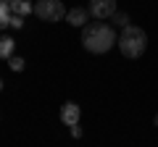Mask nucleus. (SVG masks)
Returning a JSON list of instances; mask_svg holds the SVG:
<instances>
[{"mask_svg":"<svg viewBox=\"0 0 158 147\" xmlns=\"http://www.w3.org/2000/svg\"><path fill=\"white\" fill-rule=\"evenodd\" d=\"M116 42H118V37L113 32V26H108L103 21H92L87 26H82V45H85L87 53H95V55L108 53Z\"/></svg>","mask_w":158,"mask_h":147,"instance_id":"1","label":"nucleus"},{"mask_svg":"<svg viewBox=\"0 0 158 147\" xmlns=\"http://www.w3.org/2000/svg\"><path fill=\"white\" fill-rule=\"evenodd\" d=\"M118 50H121V55L124 58H140L142 53H145L148 47V34L142 32L140 26H124L121 29V34H118Z\"/></svg>","mask_w":158,"mask_h":147,"instance_id":"2","label":"nucleus"},{"mask_svg":"<svg viewBox=\"0 0 158 147\" xmlns=\"http://www.w3.org/2000/svg\"><path fill=\"white\" fill-rule=\"evenodd\" d=\"M34 13H37V18H42V21H61V18H66V8H63L61 0H37V6H34Z\"/></svg>","mask_w":158,"mask_h":147,"instance_id":"3","label":"nucleus"},{"mask_svg":"<svg viewBox=\"0 0 158 147\" xmlns=\"http://www.w3.org/2000/svg\"><path fill=\"white\" fill-rule=\"evenodd\" d=\"M116 13V0H92L90 3V16L92 18H111Z\"/></svg>","mask_w":158,"mask_h":147,"instance_id":"4","label":"nucleus"},{"mask_svg":"<svg viewBox=\"0 0 158 147\" xmlns=\"http://www.w3.org/2000/svg\"><path fill=\"white\" fill-rule=\"evenodd\" d=\"M61 121L66 126L79 124V105H77V102H63V105H61Z\"/></svg>","mask_w":158,"mask_h":147,"instance_id":"5","label":"nucleus"},{"mask_svg":"<svg viewBox=\"0 0 158 147\" xmlns=\"http://www.w3.org/2000/svg\"><path fill=\"white\" fill-rule=\"evenodd\" d=\"M69 24L71 26H87V21H90V11L87 8H71V11L66 13Z\"/></svg>","mask_w":158,"mask_h":147,"instance_id":"6","label":"nucleus"},{"mask_svg":"<svg viewBox=\"0 0 158 147\" xmlns=\"http://www.w3.org/2000/svg\"><path fill=\"white\" fill-rule=\"evenodd\" d=\"M8 6H11V13H16V16H29L34 11V6L29 0H11Z\"/></svg>","mask_w":158,"mask_h":147,"instance_id":"7","label":"nucleus"},{"mask_svg":"<svg viewBox=\"0 0 158 147\" xmlns=\"http://www.w3.org/2000/svg\"><path fill=\"white\" fill-rule=\"evenodd\" d=\"M13 47H16V40L13 37H0V58L8 61L13 55Z\"/></svg>","mask_w":158,"mask_h":147,"instance_id":"8","label":"nucleus"},{"mask_svg":"<svg viewBox=\"0 0 158 147\" xmlns=\"http://www.w3.org/2000/svg\"><path fill=\"white\" fill-rule=\"evenodd\" d=\"M8 24H11V6L0 0V29H6Z\"/></svg>","mask_w":158,"mask_h":147,"instance_id":"9","label":"nucleus"},{"mask_svg":"<svg viewBox=\"0 0 158 147\" xmlns=\"http://www.w3.org/2000/svg\"><path fill=\"white\" fill-rule=\"evenodd\" d=\"M111 21L116 24V26H121V29H124V26H129V16H127V13H118V11L111 16Z\"/></svg>","mask_w":158,"mask_h":147,"instance_id":"10","label":"nucleus"},{"mask_svg":"<svg viewBox=\"0 0 158 147\" xmlns=\"http://www.w3.org/2000/svg\"><path fill=\"white\" fill-rule=\"evenodd\" d=\"M8 66H11L13 71H24V58H19V55H11V58H8Z\"/></svg>","mask_w":158,"mask_h":147,"instance_id":"11","label":"nucleus"},{"mask_svg":"<svg viewBox=\"0 0 158 147\" xmlns=\"http://www.w3.org/2000/svg\"><path fill=\"white\" fill-rule=\"evenodd\" d=\"M11 29H21L24 26V16H16V13H11V24H8Z\"/></svg>","mask_w":158,"mask_h":147,"instance_id":"12","label":"nucleus"},{"mask_svg":"<svg viewBox=\"0 0 158 147\" xmlns=\"http://www.w3.org/2000/svg\"><path fill=\"white\" fill-rule=\"evenodd\" d=\"M71 137H77V139H79V137H82V129H79V126H77V124H74V126H71Z\"/></svg>","mask_w":158,"mask_h":147,"instance_id":"13","label":"nucleus"},{"mask_svg":"<svg viewBox=\"0 0 158 147\" xmlns=\"http://www.w3.org/2000/svg\"><path fill=\"white\" fill-rule=\"evenodd\" d=\"M0 92H3V79H0Z\"/></svg>","mask_w":158,"mask_h":147,"instance_id":"14","label":"nucleus"},{"mask_svg":"<svg viewBox=\"0 0 158 147\" xmlns=\"http://www.w3.org/2000/svg\"><path fill=\"white\" fill-rule=\"evenodd\" d=\"M156 126H158V116H156Z\"/></svg>","mask_w":158,"mask_h":147,"instance_id":"15","label":"nucleus"},{"mask_svg":"<svg viewBox=\"0 0 158 147\" xmlns=\"http://www.w3.org/2000/svg\"><path fill=\"white\" fill-rule=\"evenodd\" d=\"M3 3H11V0H3Z\"/></svg>","mask_w":158,"mask_h":147,"instance_id":"16","label":"nucleus"}]
</instances>
